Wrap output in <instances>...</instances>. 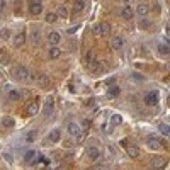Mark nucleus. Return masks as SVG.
Here are the masks:
<instances>
[{
    "label": "nucleus",
    "instance_id": "obj_1",
    "mask_svg": "<svg viewBox=\"0 0 170 170\" xmlns=\"http://www.w3.org/2000/svg\"><path fill=\"white\" fill-rule=\"evenodd\" d=\"M14 77H15L17 80L26 82V80H31V78H33V72H31V68H27V67H17L14 70Z\"/></svg>",
    "mask_w": 170,
    "mask_h": 170
},
{
    "label": "nucleus",
    "instance_id": "obj_2",
    "mask_svg": "<svg viewBox=\"0 0 170 170\" xmlns=\"http://www.w3.org/2000/svg\"><path fill=\"white\" fill-rule=\"evenodd\" d=\"M54 111V99L51 97V95H48L46 101H44V107H43V114L46 116V117H49V116L53 114Z\"/></svg>",
    "mask_w": 170,
    "mask_h": 170
},
{
    "label": "nucleus",
    "instance_id": "obj_3",
    "mask_svg": "<svg viewBox=\"0 0 170 170\" xmlns=\"http://www.w3.org/2000/svg\"><path fill=\"white\" fill-rule=\"evenodd\" d=\"M24 43H26V33H24V31H19V33H15L12 36V44L15 48L24 46Z\"/></svg>",
    "mask_w": 170,
    "mask_h": 170
},
{
    "label": "nucleus",
    "instance_id": "obj_4",
    "mask_svg": "<svg viewBox=\"0 0 170 170\" xmlns=\"http://www.w3.org/2000/svg\"><path fill=\"white\" fill-rule=\"evenodd\" d=\"M151 169L155 170H162L167 167V158H163V156H155V158H151Z\"/></svg>",
    "mask_w": 170,
    "mask_h": 170
},
{
    "label": "nucleus",
    "instance_id": "obj_5",
    "mask_svg": "<svg viewBox=\"0 0 170 170\" xmlns=\"http://www.w3.org/2000/svg\"><path fill=\"white\" fill-rule=\"evenodd\" d=\"M145 104L146 106H156L158 104V92L156 90H151L145 95Z\"/></svg>",
    "mask_w": 170,
    "mask_h": 170
},
{
    "label": "nucleus",
    "instance_id": "obj_6",
    "mask_svg": "<svg viewBox=\"0 0 170 170\" xmlns=\"http://www.w3.org/2000/svg\"><path fill=\"white\" fill-rule=\"evenodd\" d=\"M31 41H33V44H41V27L39 26H33L31 29Z\"/></svg>",
    "mask_w": 170,
    "mask_h": 170
},
{
    "label": "nucleus",
    "instance_id": "obj_7",
    "mask_svg": "<svg viewBox=\"0 0 170 170\" xmlns=\"http://www.w3.org/2000/svg\"><path fill=\"white\" fill-rule=\"evenodd\" d=\"M87 155H88V160L97 162V160L101 158V148H99V146H88Z\"/></svg>",
    "mask_w": 170,
    "mask_h": 170
},
{
    "label": "nucleus",
    "instance_id": "obj_8",
    "mask_svg": "<svg viewBox=\"0 0 170 170\" xmlns=\"http://www.w3.org/2000/svg\"><path fill=\"white\" fill-rule=\"evenodd\" d=\"M111 46H112V49L119 51V49L124 48V39H122L121 36H114V38L111 39Z\"/></svg>",
    "mask_w": 170,
    "mask_h": 170
},
{
    "label": "nucleus",
    "instance_id": "obj_9",
    "mask_svg": "<svg viewBox=\"0 0 170 170\" xmlns=\"http://www.w3.org/2000/svg\"><path fill=\"white\" fill-rule=\"evenodd\" d=\"M38 83H39L41 88H49L51 87V78L48 77V75H43L39 73V78H38Z\"/></svg>",
    "mask_w": 170,
    "mask_h": 170
},
{
    "label": "nucleus",
    "instance_id": "obj_10",
    "mask_svg": "<svg viewBox=\"0 0 170 170\" xmlns=\"http://www.w3.org/2000/svg\"><path fill=\"white\" fill-rule=\"evenodd\" d=\"M85 63H87V65H92V67L97 63V54H95L94 49H88L87 53H85Z\"/></svg>",
    "mask_w": 170,
    "mask_h": 170
},
{
    "label": "nucleus",
    "instance_id": "obj_11",
    "mask_svg": "<svg viewBox=\"0 0 170 170\" xmlns=\"http://www.w3.org/2000/svg\"><path fill=\"white\" fill-rule=\"evenodd\" d=\"M133 15H135V10H133V7H129V5H124L122 7V10H121V17L122 19H133Z\"/></svg>",
    "mask_w": 170,
    "mask_h": 170
},
{
    "label": "nucleus",
    "instance_id": "obj_12",
    "mask_svg": "<svg viewBox=\"0 0 170 170\" xmlns=\"http://www.w3.org/2000/svg\"><path fill=\"white\" fill-rule=\"evenodd\" d=\"M38 111H39V104H38V102H31V104L26 107V114L27 116H36Z\"/></svg>",
    "mask_w": 170,
    "mask_h": 170
},
{
    "label": "nucleus",
    "instance_id": "obj_13",
    "mask_svg": "<svg viewBox=\"0 0 170 170\" xmlns=\"http://www.w3.org/2000/svg\"><path fill=\"white\" fill-rule=\"evenodd\" d=\"M48 41H49V44H53V46H56L58 43L61 41V36L60 33H56V31H53V33L48 34Z\"/></svg>",
    "mask_w": 170,
    "mask_h": 170
},
{
    "label": "nucleus",
    "instance_id": "obj_14",
    "mask_svg": "<svg viewBox=\"0 0 170 170\" xmlns=\"http://www.w3.org/2000/svg\"><path fill=\"white\" fill-rule=\"evenodd\" d=\"M14 124H15V119H14V117H10V116H4V117H2V126L5 129L14 128Z\"/></svg>",
    "mask_w": 170,
    "mask_h": 170
},
{
    "label": "nucleus",
    "instance_id": "obj_15",
    "mask_svg": "<svg viewBox=\"0 0 170 170\" xmlns=\"http://www.w3.org/2000/svg\"><path fill=\"white\" fill-rule=\"evenodd\" d=\"M29 12L33 14V15L43 14V4H29Z\"/></svg>",
    "mask_w": 170,
    "mask_h": 170
},
{
    "label": "nucleus",
    "instance_id": "obj_16",
    "mask_svg": "<svg viewBox=\"0 0 170 170\" xmlns=\"http://www.w3.org/2000/svg\"><path fill=\"white\" fill-rule=\"evenodd\" d=\"M85 9V0H75L73 4V14H82Z\"/></svg>",
    "mask_w": 170,
    "mask_h": 170
},
{
    "label": "nucleus",
    "instance_id": "obj_17",
    "mask_svg": "<svg viewBox=\"0 0 170 170\" xmlns=\"http://www.w3.org/2000/svg\"><path fill=\"white\" fill-rule=\"evenodd\" d=\"M68 133H70L72 136H78L82 133V129L78 128L77 122H70V124H68Z\"/></svg>",
    "mask_w": 170,
    "mask_h": 170
},
{
    "label": "nucleus",
    "instance_id": "obj_18",
    "mask_svg": "<svg viewBox=\"0 0 170 170\" xmlns=\"http://www.w3.org/2000/svg\"><path fill=\"white\" fill-rule=\"evenodd\" d=\"M48 140L51 143H58L61 140V133H60V129H53L51 133H49V136H48Z\"/></svg>",
    "mask_w": 170,
    "mask_h": 170
},
{
    "label": "nucleus",
    "instance_id": "obj_19",
    "mask_svg": "<svg viewBox=\"0 0 170 170\" xmlns=\"http://www.w3.org/2000/svg\"><path fill=\"white\" fill-rule=\"evenodd\" d=\"M146 145H148L150 150H160V148H162V143L158 141L156 138H150L148 141H146Z\"/></svg>",
    "mask_w": 170,
    "mask_h": 170
},
{
    "label": "nucleus",
    "instance_id": "obj_20",
    "mask_svg": "<svg viewBox=\"0 0 170 170\" xmlns=\"http://www.w3.org/2000/svg\"><path fill=\"white\" fill-rule=\"evenodd\" d=\"M150 12L148 5H145V4H140V5L136 7V14L140 15V17H146V14Z\"/></svg>",
    "mask_w": 170,
    "mask_h": 170
},
{
    "label": "nucleus",
    "instance_id": "obj_21",
    "mask_svg": "<svg viewBox=\"0 0 170 170\" xmlns=\"http://www.w3.org/2000/svg\"><path fill=\"white\" fill-rule=\"evenodd\" d=\"M58 17H60L58 12H48L46 15H44V20H46L48 24H54V22L58 20Z\"/></svg>",
    "mask_w": 170,
    "mask_h": 170
},
{
    "label": "nucleus",
    "instance_id": "obj_22",
    "mask_svg": "<svg viewBox=\"0 0 170 170\" xmlns=\"http://www.w3.org/2000/svg\"><path fill=\"white\" fill-rule=\"evenodd\" d=\"M126 151H128V155L131 156V158H138V156H140V150H138V146H133V145H128V148H126Z\"/></svg>",
    "mask_w": 170,
    "mask_h": 170
},
{
    "label": "nucleus",
    "instance_id": "obj_23",
    "mask_svg": "<svg viewBox=\"0 0 170 170\" xmlns=\"http://www.w3.org/2000/svg\"><path fill=\"white\" fill-rule=\"evenodd\" d=\"M151 26H153V22H151V20L146 19V17H141V20H140V29H143V31H148Z\"/></svg>",
    "mask_w": 170,
    "mask_h": 170
},
{
    "label": "nucleus",
    "instance_id": "obj_24",
    "mask_svg": "<svg viewBox=\"0 0 170 170\" xmlns=\"http://www.w3.org/2000/svg\"><path fill=\"white\" fill-rule=\"evenodd\" d=\"M111 31H112V26H111L109 22H102V24H101V33H102V36H109V34H111Z\"/></svg>",
    "mask_w": 170,
    "mask_h": 170
},
{
    "label": "nucleus",
    "instance_id": "obj_25",
    "mask_svg": "<svg viewBox=\"0 0 170 170\" xmlns=\"http://www.w3.org/2000/svg\"><path fill=\"white\" fill-rule=\"evenodd\" d=\"M60 54H61L60 48H58V46H53L51 49H49V53H48V56H49L51 60H56V58H60Z\"/></svg>",
    "mask_w": 170,
    "mask_h": 170
},
{
    "label": "nucleus",
    "instance_id": "obj_26",
    "mask_svg": "<svg viewBox=\"0 0 170 170\" xmlns=\"http://www.w3.org/2000/svg\"><path fill=\"white\" fill-rule=\"evenodd\" d=\"M9 99H10V101H19L20 92L19 90H9Z\"/></svg>",
    "mask_w": 170,
    "mask_h": 170
},
{
    "label": "nucleus",
    "instance_id": "obj_27",
    "mask_svg": "<svg viewBox=\"0 0 170 170\" xmlns=\"http://www.w3.org/2000/svg\"><path fill=\"white\" fill-rule=\"evenodd\" d=\"M121 122H122V117L119 114H114L112 117H111V124H112V126H119Z\"/></svg>",
    "mask_w": 170,
    "mask_h": 170
},
{
    "label": "nucleus",
    "instance_id": "obj_28",
    "mask_svg": "<svg viewBox=\"0 0 170 170\" xmlns=\"http://www.w3.org/2000/svg\"><path fill=\"white\" fill-rule=\"evenodd\" d=\"M34 155H36V153H34L33 150H29V151L26 153V156H24V162H26V163H33L34 162Z\"/></svg>",
    "mask_w": 170,
    "mask_h": 170
},
{
    "label": "nucleus",
    "instance_id": "obj_29",
    "mask_svg": "<svg viewBox=\"0 0 170 170\" xmlns=\"http://www.w3.org/2000/svg\"><path fill=\"white\" fill-rule=\"evenodd\" d=\"M158 53L167 56V54H170V48L167 46V44H158Z\"/></svg>",
    "mask_w": 170,
    "mask_h": 170
},
{
    "label": "nucleus",
    "instance_id": "obj_30",
    "mask_svg": "<svg viewBox=\"0 0 170 170\" xmlns=\"http://www.w3.org/2000/svg\"><path fill=\"white\" fill-rule=\"evenodd\" d=\"M119 95V88L117 87H111L107 92V97H111V99H114V97H117Z\"/></svg>",
    "mask_w": 170,
    "mask_h": 170
},
{
    "label": "nucleus",
    "instance_id": "obj_31",
    "mask_svg": "<svg viewBox=\"0 0 170 170\" xmlns=\"http://www.w3.org/2000/svg\"><path fill=\"white\" fill-rule=\"evenodd\" d=\"M158 129H160L165 136H169V138H170V126H167V124H160V126H158Z\"/></svg>",
    "mask_w": 170,
    "mask_h": 170
},
{
    "label": "nucleus",
    "instance_id": "obj_32",
    "mask_svg": "<svg viewBox=\"0 0 170 170\" xmlns=\"http://www.w3.org/2000/svg\"><path fill=\"white\" fill-rule=\"evenodd\" d=\"M26 141H27V143H33V141H36V131H29V133H27V136H26Z\"/></svg>",
    "mask_w": 170,
    "mask_h": 170
},
{
    "label": "nucleus",
    "instance_id": "obj_33",
    "mask_svg": "<svg viewBox=\"0 0 170 170\" xmlns=\"http://www.w3.org/2000/svg\"><path fill=\"white\" fill-rule=\"evenodd\" d=\"M58 15H60V17H63V19H65V17H68V10H67V7H65V5H61L60 9H58Z\"/></svg>",
    "mask_w": 170,
    "mask_h": 170
},
{
    "label": "nucleus",
    "instance_id": "obj_34",
    "mask_svg": "<svg viewBox=\"0 0 170 170\" xmlns=\"http://www.w3.org/2000/svg\"><path fill=\"white\" fill-rule=\"evenodd\" d=\"M9 63V54L5 51H2V65H7Z\"/></svg>",
    "mask_w": 170,
    "mask_h": 170
},
{
    "label": "nucleus",
    "instance_id": "obj_35",
    "mask_svg": "<svg viewBox=\"0 0 170 170\" xmlns=\"http://www.w3.org/2000/svg\"><path fill=\"white\" fill-rule=\"evenodd\" d=\"M133 80H138V82H145V77L140 73H133Z\"/></svg>",
    "mask_w": 170,
    "mask_h": 170
},
{
    "label": "nucleus",
    "instance_id": "obj_36",
    "mask_svg": "<svg viewBox=\"0 0 170 170\" xmlns=\"http://www.w3.org/2000/svg\"><path fill=\"white\" fill-rule=\"evenodd\" d=\"M94 34H95V36H99V38H102V33H101V26H95V27H94Z\"/></svg>",
    "mask_w": 170,
    "mask_h": 170
},
{
    "label": "nucleus",
    "instance_id": "obj_37",
    "mask_svg": "<svg viewBox=\"0 0 170 170\" xmlns=\"http://www.w3.org/2000/svg\"><path fill=\"white\" fill-rule=\"evenodd\" d=\"M83 140H85V131H82L80 135L77 136V141H78V143H80V141H83Z\"/></svg>",
    "mask_w": 170,
    "mask_h": 170
},
{
    "label": "nucleus",
    "instance_id": "obj_38",
    "mask_svg": "<svg viewBox=\"0 0 170 170\" xmlns=\"http://www.w3.org/2000/svg\"><path fill=\"white\" fill-rule=\"evenodd\" d=\"M82 128H83V129H88V128H90V121H88V119H85V121L82 122Z\"/></svg>",
    "mask_w": 170,
    "mask_h": 170
},
{
    "label": "nucleus",
    "instance_id": "obj_39",
    "mask_svg": "<svg viewBox=\"0 0 170 170\" xmlns=\"http://www.w3.org/2000/svg\"><path fill=\"white\" fill-rule=\"evenodd\" d=\"M94 170H107V167H106V165H95Z\"/></svg>",
    "mask_w": 170,
    "mask_h": 170
},
{
    "label": "nucleus",
    "instance_id": "obj_40",
    "mask_svg": "<svg viewBox=\"0 0 170 170\" xmlns=\"http://www.w3.org/2000/svg\"><path fill=\"white\" fill-rule=\"evenodd\" d=\"M29 4H43V0H29Z\"/></svg>",
    "mask_w": 170,
    "mask_h": 170
},
{
    "label": "nucleus",
    "instance_id": "obj_41",
    "mask_svg": "<svg viewBox=\"0 0 170 170\" xmlns=\"http://www.w3.org/2000/svg\"><path fill=\"white\" fill-rule=\"evenodd\" d=\"M167 104H169V106H170V95H169V99H167Z\"/></svg>",
    "mask_w": 170,
    "mask_h": 170
},
{
    "label": "nucleus",
    "instance_id": "obj_42",
    "mask_svg": "<svg viewBox=\"0 0 170 170\" xmlns=\"http://www.w3.org/2000/svg\"><path fill=\"white\" fill-rule=\"evenodd\" d=\"M58 170H68V169H58Z\"/></svg>",
    "mask_w": 170,
    "mask_h": 170
}]
</instances>
